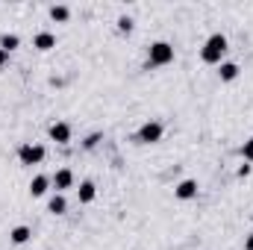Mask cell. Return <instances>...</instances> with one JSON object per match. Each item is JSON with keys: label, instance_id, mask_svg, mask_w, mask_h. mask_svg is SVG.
Returning <instances> with one entry per match:
<instances>
[{"label": "cell", "instance_id": "obj_7", "mask_svg": "<svg viewBox=\"0 0 253 250\" xmlns=\"http://www.w3.org/2000/svg\"><path fill=\"white\" fill-rule=\"evenodd\" d=\"M47 188H50V177H44V174H39V177L30 180V194H33V197H44Z\"/></svg>", "mask_w": 253, "mask_h": 250}, {"label": "cell", "instance_id": "obj_18", "mask_svg": "<svg viewBox=\"0 0 253 250\" xmlns=\"http://www.w3.org/2000/svg\"><path fill=\"white\" fill-rule=\"evenodd\" d=\"M242 156H245L248 162H253V138H248V141H245V147H242Z\"/></svg>", "mask_w": 253, "mask_h": 250}, {"label": "cell", "instance_id": "obj_21", "mask_svg": "<svg viewBox=\"0 0 253 250\" xmlns=\"http://www.w3.org/2000/svg\"><path fill=\"white\" fill-rule=\"evenodd\" d=\"M245 250H253V233L248 236V242H245Z\"/></svg>", "mask_w": 253, "mask_h": 250}, {"label": "cell", "instance_id": "obj_3", "mask_svg": "<svg viewBox=\"0 0 253 250\" xmlns=\"http://www.w3.org/2000/svg\"><path fill=\"white\" fill-rule=\"evenodd\" d=\"M18 159H21V165H42L44 147L42 144H21L18 147Z\"/></svg>", "mask_w": 253, "mask_h": 250}, {"label": "cell", "instance_id": "obj_16", "mask_svg": "<svg viewBox=\"0 0 253 250\" xmlns=\"http://www.w3.org/2000/svg\"><path fill=\"white\" fill-rule=\"evenodd\" d=\"M100 138H103L100 132H91V135H85V141H83V147H85V150H94V147L100 144Z\"/></svg>", "mask_w": 253, "mask_h": 250}, {"label": "cell", "instance_id": "obj_20", "mask_svg": "<svg viewBox=\"0 0 253 250\" xmlns=\"http://www.w3.org/2000/svg\"><path fill=\"white\" fill-rule=\"evenodd\" d=\"M6 62H9V53H6V50H0V68H3Z\"/></svg>", "mask_w": 253, "mask_h": 250}, {"label": "cell", "instance_id": "obj_22", "mask_svg": "<svg viewBox=\"0 0 253 250\" xmlns=\"http://www.w3.org/2000/svg\"><path fill=\"white\" fill-rule=\"evenodd\" d=\"M251 218H253V215H251Z\"/></svg>", "mask_w": 253, "mask_h": 250}, {"label": "cell", "instance_id": "obj_5", "mask_svg": "<svg viewBox=\"0 0 253 250\" xmlns=\"http://www.w3.org/2000/svg\"><path fill=\"white\" fill-rule=\"evenodd\" d=\"M47 135H50L56 144H68V141H71V126L65 124V121H56V124H50Z\"/></svg>", "mask_w": 253, "mask_h": 250}, {"label": "cell", "instance_id": "obj_6", "mask_svg": "<svg viewBox=\"0 0 253 250\" xmlns=\"http://www.w3.org/2000/svg\"><path fill=\"white\" fill-rule=\"evenodd\" d=\"M50 186L56 188V194H62V191H68V188L74 186V174H71L68 168L56 171V174H53V180H50Z\"/></svg>", "mask_w": 253, "mask_h": 250}, {"label": "cell", "instance_id": "obj_9", "mask_svg": "<svg viewBox=\"0 0 253 250\" xmlns=\"http://www.w3.org/2000/svg\"><path fill=\"white\" fill-rule=\"evenodd\" d=\"M33 47H36V50H53V47H56V36H53V33H39V36L33 39Z\"/></svg>", "mask_w": 253, "mask_h": 250}, {"label": "cell", "instance_id": "obj_17", "mask_svg": "<svg viewBox=\"0 0 253 250\" xmlns=\"http://www.w3.org/2000/svg\"><path fill=\"white\" fill-rule=\"evenodd\" d=\"M118 30H121V33H132V18H129V15H121V18H118Z\"/></svg>", "mask_w": 253, "mask_h": 250}, {"label": "cell", "instance_id": "obj_2", "mask_svg": "<svg viewBox=\"0 0 253 250\" xmlns=\"http://www.w3.org/2000/svg\"><path fill=\"white\" fill-rule=\"evenodd\" d=\"M174 62V47L168 42H153L150 44V53H147V65L153 68H162V65Z\"/></svg>", "mask_w": 253, "mask_h": 250}, {"label": "cell", "instance_id": "obj_19", "mask_svg": "<svg viewBox=\"0 0 253 250\" xmlns=\"http://www.w3.org/2000/svg\"><path fill=\"white\" fill-rule=\"evenodd\" d=\"M239 177H251V165H242L239 168Z\"/></svg>", "mask_w": 253, "mask_h": 250}, {"label": "cell", "instance_id": "obj_10", "mask_svg": "<svg viewBox=\"0 0 253 250\" xmlns=\"http://www.w3.org/2000/svg\"><path fill=\"white\" fill-rule=\"evenodd\" d=\"M30 236H33V230H30V227H24V224L9 230V239H12V245H27V242H30Z\"/></svg>", "mask_w": 253, "mask_h": 250}, {"label": "cell", "instance_id": "obj_8", "mask_svg": "<svg viewBox=\"0 0 253 250\" xmlns=\"http://www.w3.org/2000/svg\"><path fill=\"white\" fill-rule=\"evenodd\" d=\"M174 194H177V200H191V197H197V180H183L180 186L174 188Z\"/></svg>", "mask_w": 253, "mask_h": 250}, {"label": "cell", "instance_id": "obj_12", "mask_svg": "<svg viewBox=\"0 0 253 250\" xmlns=\"http://www.w3.org/2000/svg\"><path fill=\"white\" fill-rule=\"evenodd\" d=\"M77 194H80V203H91V200L97 197V188H94V183H91V180H85V183H80Z\"/></svg>", "mask_w": 253, "mask_h": 250}, {"label": "cell", "instance_id": "obj_13", "mask_svg": "<svg viewBox=\"0 0 253 250\" xmlns=\"http://www.w3.org/2000/svg\"><path fill=\"white\" fill-rule=\"evenodd\" d=\"M47 212H53V215H65V212H68V200H65V194H53V197L47 200Z\"/></svg>", "mask_w": 253, "mask_h": 250}, {"label": "cell", "instance_id": "obj_15", "mask_svg": "<svg viewBox=\"0 0 253 250\" xmlns=\"http://www.w3.org/2000/svg\"><path fill=\"white\" fill-rule=\"evenodd\" d=\"M50 18L59 21V24H65V21L71 18V9H68V6H50Z\"/></svg>", "mask_w": 253, "mask_h": 250}, {"label": "cell", "instance_id": "obj_4", "mask_svg": "<svg viewBox=\"0 0 253 250\" xmlns=\"http://www.w3.org/2000/svg\"><path fill=\"white\" fill-rule=\"evenodd\" d=\"M162 132H165V129H162L159 121H147V124L138 129L135 141H138V144H156V141H162Z\"/></svg>", "mask_w": 253, "mask_h": 250}, {"label": "cell", "instance_id": "obj_14", "mask_svg": "<svg viewBox=\"0 0 253 250\" xmlns=\"http://www.w3.org/2000/svg\"><path fill=\"white\" fill-rule=\"evenodd\" d=\"M18 44H21V39H18L15 33H3V36H0V50H6V53H12V50H15Z\"/></svg>", "mask_w": 253, "mask_h": 250}, {"label": "cell", "instance_id": "obj_1", "mask_svg": "<svg viewBox=\"0 0 253 250\" xmlns=\"http://www.w3.org/2000/svg\"><path fill=\"white\" fill-rule=\"evenodd\" d=\"M224 53H227V36L215 33V36L206 39V44H203V50H200V59L206 65H221Z\"/></svg>", "mask_w": 253, "mask_h": 250}, {"label": "cell", "instance_id": "obj_11", "mask_svg": "<svg viewBox=\"0 0 253 250\" xmlns=\"http://www.w3.org/2000/svg\"><path fill=\"white\" fill-rule=\"evenodd\" d=\"M218 77H221V83H233V80L239 77V65H236V62H221Z\"/></svg>", "mask_w": 253, "mask_h": 250}]
</instances>
